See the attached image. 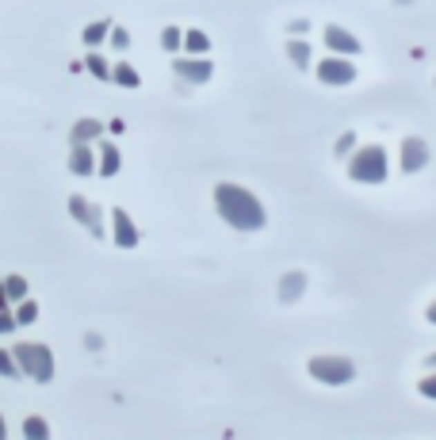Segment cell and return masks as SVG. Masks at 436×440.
Segmentation results:
<instances>
[{"label": "cell", "mask_w": 436, "mask_h": 440, "mask_svg": "<svg viewBox=\"0 0 436 440\" xmlns=\"http://www.w3.org/2000/svg\"><path fill=\"white\" fill-rule=\"evenodd\" d=\"M214 207L234 230H264V207L249 188L241 184H218L214 188Z\"/></svg>", "instance_id": "obj_1"}, {"label": "cell", "mask_w": 436, "mask_h": 440, "mask_svg": "<svg viewBox=\"0 0 436 440\" xmlns=\"http://www.w3.org/2000/svg\"><path fill=\"white\" fill-rule=\"evenodd\" d=\"M348 180L356 184H383L387 180V150L383 146H363L348 157Z\"/></svg>", "instance_id": "obj_2"}, {"label": "cell", "mask_w": 436, "mask_h": 440, "mask_svg": "<svg viewBox=\"0 0 436 440\" xmlns=\"http://www.w3.org/2000/svg\"><path fill=\"white\" fill-rule=\"evenodd\" d=\"M16 364L23 375H31L35 383H50L54 379V352L46 345H16Z\"/></svg>", "instance_id": "obj_3"}, {"label": "cell", "mask_w": 436, "mask_h": 440, "mask_svg": "<svg viewBox=\"0 0 436 440\" xmlns=\"http://www.w3.org/2000/svg\"><path fill=\"white\" fill-rule=\"evenodd\" d=\"M306 372H310V379L325 383V387H345V383L356 379V364L348 356H314L306 364Z\"/></svg>", "instance_id": "obj_4"}, {"label": "cell", "mask_w": 436, "mask_h": 440, "mask_svg": "<svg viewBox=\"0 0 436 440\" xmlns=\"http://www.w3.org/2000/svg\"><path fill=\"white\" fill-rule=\"evenodd\" d=\"M318 81L321 84H352L356 66L348 61V54H330V58L318 61Z\"/></svg>", "instance_id": "obj_5"}, {"label": "cell", "mask_w": 436, "mask_h": 440, "mask_svg": "<svg viewBox=\"0 0 436 440\" xmlns=\"http://www.w3.org/2000/svg\"><path fill=\"white\" fill-rule=\"evenodd\" d=\"M69 215H73L88 233L104 238V215H99V207L92 200H84V195H69Z\"/></svg>", "instance_id": "obj_6"}, {"label": "cell", "mask_w": 436, "mask_h": 440, "mask_svg": "<svg viewBox=\"0 0 436 440\" xmlns=\"http://www.w3.org/2000/svg\"><path fill=\"white\" fill-rule=\"evenodd\" d=\"M398 165H402V173H421V169L428 165L425 138H402V146H398Z\"/></svg>", "instance_id": "obj_7"}, {"label": "cell", "mask_w": 436, "mask_h": 440, "mask_svg": "<svg viewBox=\"0 0 436 440\" xmlns=\"http://www.w3.org/2000/svg\"><path fill=\"white\" fill-rule=\"evenodd\" d=\"M173 73L180 77V81H188V84H207V81H211V73H214V66L207 58H176L173 61Z\"/></svg>", "instance_id": "obj_8"}, {"label": "cell", "mask_w": 436, "mask_h": 440, "mask_svg": "<svg viewBox=\"0 0 436 440\" xmlns=\"http://www.w3.org/2000/svg\"><path fill=\"white\" fill-rule=\"evenodd\" d=\"M111 226H115V245L119 249H134V245H138V226H134V218L126 215L123 207L111 211Z\"/></svg>", "instance_id": "obj_9"}, {"label": "cell", "mask_w": 436, "mask_h": 440, "mask_svg": "<svg viewBox=\"0 0 436 440\" xmlns=\"http://www.w3.org/2000/svg\"><path fill=\"white\" fill-rule=\"evenodd\" d=\"M325 46H330L333 54H360V39H356L352 31H345V27H337V23H330L325 27Z\"/></svg>", "instance_id": "obj_10"}, {"label": "cell", "mask_w": 436, "mask_h": 440, "mask_svg": "<svg viewBox=\"0 0 436 440\" xmlns=\"http://www.w3.org/2000/svg\"><path fill=\"white\" fill-rule=\"evenodd\" d=\"M96 150H99V165H96V173H99V176H115V173H119V165H123V157H119V146H115V142H99Z\"/></svg>", "instance_id": "obj_11"}, {"label": "cell", "mask_w": 436, "mask_h": 440, "mask_svg": "<svg viewBox=\"0 0 436 440\" xmlns=\"http://www.w3.org/2000/svg\"><path fill=\"white\" fill-rule=\"evenodd\" d=\"M69 169H73L77 176H92L96 173V150H92V146H73V153H69Z\"/></svg>", "instance_id": "obj_12"}, {"label": "cell", "mask_w": 436, "mask_h": 440, "mask_svg": "<svg viewBox=\"0 0 436 440\" xmlns=\"http://www.w3.org/2000/svg\"><path fill=\"white\" fill-rule=\"evenodd\" d=\"M99 134H104V126H99L96 119H77V123H73V134H69V138H73V146H92Z\"/></svg>", "instance_id": "obj_13"}, {"label": "cell", "mask_w": 436, "mask_h": 440, "mask_svg": "<svg viewBox=\"0 0 436 440\" xmlns=\"http://www.w3.org/2000/svg\"><path fill=\"white\" fill-rule=\"evenodd\" d=\"M306 287V272H287L280 280V303H295Z\"/></svg>", "instance_id": "obj_14"}, {"label": "cell", "mask_w": 436, "mask_h": 440, "mask_svg": "<svg viewBox=\"0 0 436 440\" xmlns=\"http://www.w3.org/2000/svg\"><path fill=\"white\" fill-rule=\"evenodd\" d=\"M287 58H291V66L295 69H310V42L306 39H287Z\"/></svg>", "instance_id": "obj_15"}, {"label": "cell", "mask_w": 436, "mask_h": 440, "mask_svg": "<svg viewBox=\"0 0 436 440\" xmlns=\"http://www.w3.org/2000/svg\"><path fill=\"white\" fill-rule=\"evenodd\" d=\"M107 35H111V19H96V23L84 27V42H88L92 50H96V46H104Z\"/></svg>", "instance_id": "obj_16"}, {"label": "cell", "mask_w": 436, "mask_h": 440, "mask_svg": "<svg viewBox=\"0 0 436 440\" xmlns=\"http://www.w3.org/2000/svg\"><path fill=\"white\" fill-rule=\"evenodd\" d=\"M180 46H184L188 54H207V50H211V39H207V35L199 31V27H191V31H184Z\"/></svg>", "instance_id": "obj_17"}, {"label": "cell", "mask_w": 436, "mask_h": 440, "mask_svg": "<svg viewBox=\"0 0 436 440\" xmlns=\"http://www.w3.org/2000/svg\"><path fill=\"white\" fill-rule=\"evenodd\" d=\"M111 81H115V84H123V88H138V84H142V77H138V69H134V66L119 61V66L111 69Z\"/></svg>", "instance_id": "obj_18"}, {"label": "cell", "mask_w": 436, "mask_h": 440, "mask_svg": "<svg viewBox=\"0 0 436 440\" xmlns=\"http://www.w3.org/2000/svg\"><path fill=\"white\" fill-rule=\"evenodd\" d=\"M23 437L27 440H46L50 437V425L42 421V417H27V421H23Z\"/></svg>", "instance_id": "obj_19"}, {"label": "cell", "mask_w": 436, "mask_h": 440, "mask_svg": "<svg viewBox=\"0 0 436 440\" xmlns=\"http://www.w3.org/2000/svg\"><path fill=\"white\" fill-rule=\"evenodd\" d=\"M4 287H8V299L12 303H23L27 299V280H23V276H8V280H4Z\"/></svg>", "instance_id": "obj_20"}, {"label": "cell", "mask_w": 436, "mask_h": 440, "mask_svg": "<svg viewBox=\"0 0 436 440\" xmlns=\"http://www.w3.org/2000/svg\"><path fill=\"white\" fill-rule=\"evenodd\" d=\"M0 375H4V379H19V364H16V352H4L0 349Z\"/></svg>", "instance_id": "obj_21"}, {"label": "cell", "mask_w": 436, "mask_h": 440, "mask_svg": "<svg viewBox=\"0 0 436 440\" xmlns=\"http://www.w3.org/2000/svg\"><path fill=\"white\" fill-rule=\"evenodd\" d=\"M35 318H39V303L23 299V303H19V310H16V322H19V325H31Z\"/></svg>", "instance_id": "obj_22"}, {"label": "cell", "mask_w": 436, "mask_h": 440, "mask_svg": "<svg viewBox=\"0 0 436 440\" xmlns=\"http://www.w3.org/2000/svg\"><path fill=\"white\" fill-rule=\"evenodd\" d=\"M107 46H115V50H126L131 46V31H123V27L111 23V35H107Z\"/></svg>", "instance_id": "obj_23"}, {"label": "cell", "mask_w": 436, "mask_h": 440, "mask_svg": "<svg viewBox=\"0 0 436 440\" xmlns=\"http://www.w3.org/2000/svg\"><path fill=\"white\" fill-rule=\"evenodd\" d=\"M180 39H184L180 27H165V31H161V46H165V50H180Z\"/></svg>", "instance_id": "obj_24"}, {"label": "cell", "mask_w": 436, "mask_h": 440, "mask_svg": "<svg viewBox=\"0 0 436 440\" xmlns=\"http://www.w3.org/2000/svg\"><path fill=\"white\" fill-rule=\"evenodd\" d=\"M417 390H421V394H425V399H436V372H428L425 379L417 383Z\"/></svg>", "instance_id": "obj_25"}, {"label": "cell", "mask_w": 436, "mask_h": 440, "mask_svg": "<svg viewBox=\"0 0 436 440\" xmlns=\"http://www.w3.org/2000/svg\"><path fill=\"white\" fill-rule=\"evenodd\" d=\"M88 69H92V73H96V77H104V81H107V77H111V69H107V61L99 58V54H92V58H88Z\"/></svg>", "instance_id": "obj_26"}, {"label": "cell", "mask_w": 436, "mask_h": 440, "mask_svg": "<svg viewBox=\"0 0 436 440\" xmlns=\"http://www.w3.org/2000/svg\"><path fill=\"white\" fill-rule=\"evenodd\" d=\"M352 146H356V134H341V138H337V157H348Z\"/></svg>", "instance_id": "obj_27"}, {"label": "cell", "mask_w": 436, "mask_h": 440, "mask_svg": "<svg viewBox=\"0 0 436 440\" xmlns=\"http://www.w3.org/2000/svg\"><path fill=\"white\" fill-rule=\"evenodd\" d=\"M16 314H12V310L8 307H4V310H0V333H12V329H16Z\"/></svg>", "instance_id": "obj_28"}, {"label": "cell", "mask_w": 436, "mask_h": 440, "mask_svg": "<svg viewBox=\"0 0 436 440\" xmlns=\"http://www.w3.org/2000/svg\"><path fill=\"white\" fill-rule=\"evenodd\" d=\"M8 303H12V299H8V287H4V280H0V310L8 307Z\"/></svg>", "instance_id": "obj_29"}, {"label": "cell", "mask_w": 436, "mask_h": 440, "mask_svg": "<svg viewBox=\"0 0 436 440\" xmlns=\"http://www.w3.org/2000/svg\"><path fill=\"white\" fill-rule=\"evenodd\" d=\"M425 318H428V322H433V325H436V303H428V310H425Z\"/></svg>", "instance_id": "obj_30"}, {"label": "cell", "mask_w": 436, "mask_h": 440, "mask_svg": "<svg viewBox=\"0 0 436 440\" xmlns=\"http://www.w3.org/2000/svg\"><path fill=\"white\" fill-rule=\"evenodd\" d=\"M8 437V425H4V417H0V440Z\"/></svg>", "instance_id": "obj_31"}, {"label": "cell", "mask_w": 436, "mask_h": 440, "mask_svg": "<svg viewBox=\"0 0 436 440\" xmlns=\"http://www.w3.org/2000/svg\"><path fill=\"white\" fill-rule=\"evenodd\" d=\"M425 364H428V367H436V356H428V360H425Z\"/></svg>", "instance_id": "obj_32"}]
</instances>
